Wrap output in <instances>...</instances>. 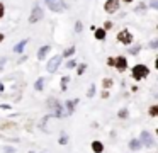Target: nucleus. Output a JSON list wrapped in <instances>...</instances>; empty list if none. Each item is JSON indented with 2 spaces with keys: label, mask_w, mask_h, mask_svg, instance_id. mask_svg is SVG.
I'll use <instances>...</instances> for the list:
<instances>
[{
  "label": "nucleus",
  "mask_w": 158,
  "mask_h": 153,
  "mask_svg": "<svg viewBox=\"0 0 158 153\" xmlns=\"http://www.w3.org/2000/svg\"><path fill=\"white\" fill-rule=\"evenodd\" d=\"M131 73H133L134 80H141V78H146L150 75V68L144 66V65H134L133 70H131Z\"/></svg>",
  "instance_id": "nucleus-1"
},
{
  "label": "nucleus",
  "mask_w": 158,
  "mask_h": 153,
  "mask_svg": "<svg viewBox=\"0 0 158 153\" xmlns=\"http://www.w3.org/2000/svg\"><path fill=\"white\" fill-rule=\"evenodd\" d=\"M44 3L51 9L53 12H63L66 9V5H65L63 0H44Z\"/></svg>",
  "instance_id": "nucleus-2"
},
{
  "label": "nucleus",
  "mask_w": 158,
  "mask_h": 153,
  "mask_svg": "<svg viewBox=\"0 0 158 153\" xmlns=\"http://www.w3.org/2000/svg\"><path fill=\"white\" fill-rule=\"evenodd\" d=\"M119 9V0H107L104 3V10L107 14H114Z\"/></svg>",
  "instance_id": "nucleus-3"
},
{
  "label": "nucleus",
  "mask_w": 158,
  "mask_h": 153,
  "mask_svg": "<svg viewBox=\"0 0 158 153\" xmlns=\"http://www.w3.org/2000/svg\"><path fill=\"white\" fill-rule=\"evenodd\" d=\"M117 41L123 43V44H131V43H133V34L124 29V31H121V32L117 34Z\"/></svg>",
  "instance_id": "nucleus-4"
},
{
  "label": "nucleus",
  "mask_w": 158,
  "mask_h": 153,
  "mask_svg": "<svg viewBox=\"0 0 158 153\" xmlns=\"http://www.w3.org/2000/svg\"><path fill=\"white\" fill-rule=\"evenodd\" d=\"M43 19V9L39 7V5H36L34 9H33V12H31V17H29V22L31 24H34V22H37V20Z\"/></svg>",
  "instance_id": "nucleus-5"
},
{
  "label": "nucleus",
  "mask_w": 158,
  "mask_h": 153,
  "mask_svg": "<svg viewBox=\"0 0 158 153\" xmlns=\"http://www.w3.org/2000/svg\"><path fill=\"white\" fill-rule=\"evenodd\" d=\"M60 63H61V56H60V55L53 56L51 60H50V63H48V72H50V73H54L56 68L60 66Z\"/></svg>",
  "instance_id": "nucleus-6"
},
{
  "label": "nucleus",
  "mask_w": 158,
  "mask_h": 153,
  "mask_svg": "<svg viewBox=\"0 0 158 153\" xmlns=\"http://www.w3.org/2000/svg\"><path fill=\"white\" fill-rule=\"evenodd\" d=\"M114 66L119 70V72H124L126 68H127V60L124 56H117V58H114Z\"/></svg>",
  "instance_id": "nucleus-7"
},
{
  "label": "nucleus",
  "mask_w": 158,
  "mask_h": 153,
  "mask_svg": "<svg viewBox=\"0 0 158 153\" xmlns=\"http://www.w3.org/2000/svg\"><path fill=\"white\" fill-rule=\"evenodd\" d=\"M141 145H146V146H153V138L148 131H143L141 133V139H140Z\"/></svg>",
  "instance_id": "nucleus-8"
},
{
  "label": "nucleus",
  "mask_w": 158,
  "mask_h": 153,
  "mask_svg": "<svg viewBox=\"0 0 158 153\" xmlns=\"http://www.w3.org/2000/svg\"><path fill=\"white\" fill-rule=\"evenodd\" d=\"M92 150H94V153H102L104 152V145L100 141H94L92 143Z\"/></svg>",
  "instance_id": "nucleus-9"
},
{
  "label": "nucleus",
  "mask_w": 158,
  "mask_h": 153,
  "mask_svg": "<svg viewBox=\"0 0 158 153\" xmlns=\"http://www.w3.org/2000/svg\"><path fill=\"white\" fill-rule=\"evenodd\" d=\"M48 51H50V46H48V44H46V46H43V48L37 51V58H39V60H44L46 55H48Z\"/></svg>",
  "instance_id": "nucleus-10"
},
{
  "label": "nucleus",
  "mask_w": 158,
  "mask_h": 153,
  "mask_svg": "<svg viewBox=\"0 0 158 153\" xmlns=\"http://www.w3.org/2000/svg\"><path fill=\"white\" fill-rule=\"evenodd\" d=\"M26 43H27L26 39H24V41H20V43H17V44H16V48H14V51H16V53H22V49H24Z\"/></svg>",
  "instance_id": "nucleus-11"
},
{
  "label": "nucleus",
  "mask_w": 158,
  "mask_h": 153,
  "mask_svg": "<svg viewBox=\"0 0 158 153\" xmlns=\"http://www.w3.org/2000/svg\"><path fill=\"white\" fill-rule=\"evenodd\" d=\"M129 148H131V150H140V148H141L140 139H133V141L129 143Z\"/></svg>",
  "instance_id": "nucleus-12"
},
{
  "label": "nucleus",
  "mask_w": 158,
  "mask_h": 153,
  "mask_svg": "<svg viewBox=\"0 0 158 153\" xmlns=\"http://www.w3.org/2000/svg\"><path fill=\"white\" fill-rule=\"evenodd\" d=\"M95 38L97 39H104L105 38V29H97V31H95Z\"/></svg>",
  "instance_id": "nucleus-13"
},
{
  "label": "nucleus",
  "mask_w": 158,
  "mask_h": 153,
  "mask_svg": "<svg viewBox=\"0 0 158 153\" xmlns=\"http://www.w3.org/2000/svg\"><path fill=\"white\" fill-rule=\"evenodd\" d=\"M150 116H153V117L158 116V106H151L150 107Z\"/></svg>",
  "instance_id": "nucleus-14"
},
{
  "label": "nucleus",
  "mask_w": 158,
  "mask_h": 153,
  "mask_svg": "<svg viewBox=\"0 0 158 153\" xmlns=\"http://www.w3.org/2000/svg\"><path fill=\"white\" fill-rule=\"evenodd\" d=\"M43 83H44V78H39V80L36 82V90H41V89H43Z\"/></svg>",
  "instance_id": "nucleus-15"
},
{
  "label": "nucleus",
  "mask_w": 158,
  "mask_h": 153,
  "mask_svg": "<svg viewBox=\"0 0 158 153\" xmlns=\"http://www.w3.org/2000/svg\"><path fill=\"white\" fill-rule=\"evenodd\" d=\"M102 85H104L105 89H109V87L112 85V80H111V78H105L104 82H102Z\"/></svg>",
  "instance_id": "nucleus-16"
},
{
  "label": "nucleus",
  "mask_w": 158,
  "mask_h": 153,
  "mask_svg": "<svg viewBox=\"0 0 158 153\" xmlns=\"http://www.w3.org/2000/svg\"><path fill=\"white\" fill-rule=\"evenodd\" d=\"M73 51H75V48H68V49H66V51L63 53V58H65V56H70V55H73Z\"/></svg>",
  "instance_id": "nucleus-17"
},
{
  "label": "nucleus",
  "mask_w": 158,
  "mask_h": 153,
  "mask_svg": "<svg viewBox=\"0 0 158 153\" xmlns=\"http://www.w3.org/2000/svg\"><path fill=\"white\" fill-rule=\"evenodd\" d=\"M83 70H85V65H80V66H78V75H82Z\"/></svg>",
  "instance_id": "nucleus-18"
},
{
  "label": "nucleus",
  "mask_w": 158,
  "mask_h": 153,
  "mask_svg": "<svg viewBox=\"0 0 158 153\" xmlns=\"http://www.w3.org/2000/svg\"><path fill=\"white\" fill-rule=\"evenodd\" d=\"M60 145H66V136H61L60 138Z\"/></svg>",
  "instance_id": "nucleus-19"
},
{
  "label": "nucleus",
  "mask_w": 158,
  "mask_h": 153,
  "mask_svg": "<svg viewBox=\"0 0 158 153\" xmlns=\"http://www.w3.org/2000/svg\"><path fill=\"white\" fill-rule=\"evenodd\" d=\"M126 116H127V111H126V109H123V111L119 112V117H126Z\"/></svg>",
  "instance_id": "nucleus-20"
},
{
  "label": "nucleus",
  "mask_w": 158,
  "mask_h": 153,
  "mask_svg": "<svg viewBox=\"0 0 158 153\" xmlns=\"http://www.w3.org/2000/svg\"><path fill=\"white\" fill-rule=\"evenodd\" d=\"M75 29H77V31L80 32V31H82V22H77V26H75Z\"/></svg>",
  "instance_id": "nucleus-21"
},
{
  "label": "nucleus",
  "mask_w": 158,
  "mask_h": 153,
  "mask_svg": "<svg viewBox=\"0 0 158 153\" xmlns=\"http://www.w3.org/2000/svg\"><path fill=\"white\" fill-rule=\"evenodd\" d=\"M3 65H5V58H0V70L3 68Z\"/></svg>",
  "instance_id": "nucleus-22"
},
{
  "label": "nucleus",
  "mask_w": 158,
  "mask_h": 153,
  "mask_svg": "<svg viewBox=\"0 0 158 153\" xmlns=\"http://www.w3.org/2000/svg\"><path fill=\"white\" fill-rule=\"evenodd\" d=\"M3 12H5V9H3V5L0 3V19H2V16H3Z\"/></svg>",
  "instance_id": "nucleus-23"
},
{
  "label": "nucleus",
  "mask_w": 158,
  "mask_h": 153,
  "mask_svg": "<svg viewBox=\"0 0 158 153\" xmlns=\"http://www.w3.org/2000/svg\"><path fill=\"white\" fill-rule=\"evenodd\" d=\"M107 65H111V66H114V58H109V61H107Z\"/></svg>",
  "instance_id": "nucleus-24"
},
{
  "label": "nucleus",
  "mask_w": 158,
  "mask_h": 153,
  "mask_svg": "<svg viewBox=\"0 0 158 153\" xmlns=\"http://www.w3.org/2000/svg\"><path fill=\"white\" fill-rule=\"evenodd\" d=\"M151 7H153V9H157L158 5H157V0H151Z\"/></svg>",
  "instance_id": "nucleus-25"
},
{
  "label": "nucleus",
  "mask_w": 158,
  "mask_h": 153,
  "mask_svg": "<svg viewBox=\"0 0 158 153\" xmlns=\"http://www.w3.org/2000/svg\"><path fill=\"white\" fill-rule=\"evenodd\" d=\"M124 2H127V3H131V2H133V0H124Z\"/></svg>",
  "instance_id": "nucleus-26"
},
{
  "label": "nucleus",
  "mask_w": 158,
  "mask_h": 153,
  "mask_svg": "<svg viewBox=\"0 0 158 153\" xmlns=\"http://www.w3.org/2000/svg\"><path fill=\"white\" fill-rule=\"evenodd\" d=\"M2 39H3V36H2V34H0V43H2Z\"/></svg>",
  "instance_id": "nucleus-27"
},
{
  "label": "nucleus",
  "mask_w": 158,
  "mask_h": 153,
  "mask_svg": "<svg viewBox=\"0 0 158 153\" xmlns=\"http://www.w3.org/2000/svg\"><path fill=\"white\" fill-rule=\"evenodd\" d=\"M31 153H33V152H31Z\"/></svg>",
  "instance_id": "nucleus-28"
}]
</instances>
